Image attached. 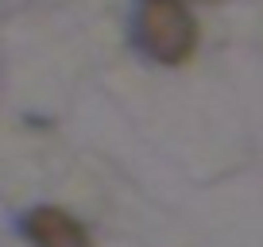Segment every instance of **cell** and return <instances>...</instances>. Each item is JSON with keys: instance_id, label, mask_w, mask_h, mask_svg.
Wrapping results in <instances>:
<instances>
[{"instance_id": "6da1fadb", "label": "cell", "mask_w": 263, "mask_h": 247, "mask_svg": "<svg viewBox=\"0 0 263 247\" xmlns=\"http://www.w3.org/2000/svg\"><path fill=\"white\" fill-rule=\"evenodd\" d=\"M136 50L159 66H182L197 47V19L186 0H140L132 19Z\"/></svg>"}, {"instance_id": "7a4b0ae2", "label": "cell", "mask_w": 263, "mask_h": 247, "mask_svg": "<svg viewBox=\"0 0 263 247\" xmlns=\"http://www.w3.org/2000/svg\"><path fill=\"white\" fill-rule=\"evenodd\" d=\"M24 232H27V239H31L35 247H93L89 232H85L74 216L62 213V209H50V205L31 209V213L24 216Z\"/></svg>"}]
</instances>
